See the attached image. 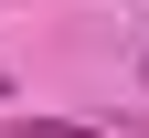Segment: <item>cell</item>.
Returning <instances> with one entry per match:
<instances>
[{
  "instance_id": "cell-2",
  "label": "cell",
  "mask_w": 149,
  "mask_h": 138,
  "mask_svg": "<svg viewBox=\"0 0 149 138\" xmlns=\"http://www.w3.org/2000/svg\"><path fill=\"white\" fill-rule=\"evenodd\" d=\"M0 96H11V64H0Z\"/></svg>"
},
{
  "instance_id": "cell-1",
  "label": "cell",
  "mask_w": 149,
  "mask_h": 138,
  "mask_svg": "<svg viewBox=\"0 0 149 138\" xmlns=\"http://www.w3.org/2000/svg\"><path fill=\"white\" fill-rule=\"evenodd\" d=\"M11 138H107V128H74V117H11Z\"/></svg>"
},
{
  "instance_id": "cell-3",
  "label": "cell",
  "mask_w": 149,
  "mask_h": 138,
  "mask_svg": "<svg viewBox=\"0 0 149 138\" xmlns=\"http://www.w3.org/2000/svg\"><path fill=\"white\" fill-rule=\"evenodd\" d=\"M139 85H149V64H139Z\"/></svg>"
}]
</instances>
